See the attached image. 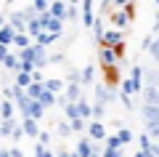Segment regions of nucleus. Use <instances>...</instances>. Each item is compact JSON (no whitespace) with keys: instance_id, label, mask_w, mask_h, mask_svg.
<instances>
[{"instance_id":"nucleus-1","label":"nucleus","mask_w":159,"mask_h":157,"mask_svg":"<svg viewBox=\"0 0 159 157\" xmlns=\"http://www.w3.org/2000/svg\"><path fill=\"white\" fill-rule=\"evenodd\" d=\"M146 101H148V104H157V107H159V93H157V88H154V85L146 91Z\"/></svg>"},{"instance_id":"nucleus-2","label":"nucleus","mask_w":159,"mask_h":157,"mask_svg":"<svg viewBox=\"0 0 159 157\" xmlns=\"http://www.w3.org/2000/svg\"><path fill=\"white\" fill-rule=\"evenodd\" d=\"M11 40H13V32H11V29H0V43L6 45V43H11Z\"/></svg>"},{"instance_id":"nucleus-3","label":"nucleus","mask_w":159,"mask_h":157,"mask_svg":"<svg viewBox=\"0 0 159 157\" xmlns=\"http://www.w3.org/2000/svg\"><path fill=\"white\" fill-rule=\"evenodd\" d=\"M101 59H103V64H114V53L111 51H101Z\"/></svg>"},{"instance_id":"nucleus-4","label":"nucleus","mask_w":159,"mask_h":157,"mask_svg":"<svg viewBox=\"0 0 159 157\" xmlns=\"http://www.w3.org/2000/svg\"><path fill=\"white\" fill-rule=\"evenodd\" d=\"M24 130H27V133H37V128H34V123H32V120H27V123H24Z\"/></svg>"},{"instance_id":"nucleus-5","label":"nucleus","mask_w":159,"mask_h":157,"mask_svg":"<svg viewBox=\"0 0 159 157\" xmlns=\"http://www.w3.org/2000/svg\"><path fill=\"white\" fill-rule=\"evenodd\" d=\"M90 133L96 136V139H101V136H103V130H101V125H93V128H90Z\"/></svg>"},{"instance_id":"nucleus-6","label":"nucleus","mask_w":159,"mask_h":157,"mask_svg":"<svg viewBox=\"0 0 159 157\" xmlns=\"http://www.w3.org/2000/svg\"><path fill=\"white\" fill-rule=\"evenodd\" d=\"M151 53H154V56H157V61H159V40H157V43L151 45Z\"/></svg>"},{"instance_id":"nucleus-7","label":"nucleus","mask_w":159,"mask_h":157,"mask_svg":"<svg viewBox=\"0 0 159 157\" xmlns=\"http://www.w3.org/2000/svg\"><path fill=\"white\" fill-rule=\"evenodd\" d=\"M0 112L6 115V117H11V104H3V109H0Z\"/></svg>"}]
</instances>
